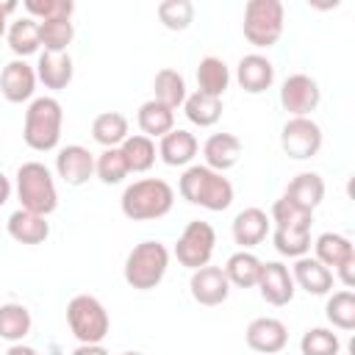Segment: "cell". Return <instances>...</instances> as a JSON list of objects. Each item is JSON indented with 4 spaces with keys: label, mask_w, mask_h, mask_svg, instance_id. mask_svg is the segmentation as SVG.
Wrapping results in <instances>:
<instances>
[{
    "label": "cell",
    "mask_w": 355,
    "mask_h": 355,
    "mask_svg": "<svg viewBox=\"0 0 355 355\" xmlns=\"http://www.w3.org/2000/svg\"><path fill=\"white\" fill-rule=\"evenodd\" d=\"M178 191L186 202L200 205L205 211H225L233 202V183L222 172L208 169L205 164L186 166L178 180Z\"/></svg>",
    "instance_id": "cell-1"
},
{
    "label": "cell",
    "mask_w": 355,
    "mask_h": 355,
    "mask_svg": "<svg viewBox=\"0 0 355 355\" xmlns=\"http://www.w3.org/2000/svg\"><path fill=\"white\" fill-rule=\"evenodd\" d=\"M122 214L133 222H153L172 211L175 205V189L161 178H141L133 180L122 191Z\"/></svg>",
    "instance_id": "cell-2"
},
{
    "label": "cell",
    "mask_w": 355,
    "mask_h": 355,
    "mask_svg": "<svg viewBox=\"0 0 355 355\" xmlns=\"http://www.w3.org/2000/svg\"><path fill=\"white\" fill-rule=\"evenodd\" d=\"M61 125H64L61 103L55 97H36V100H31V105L25 111L22 139L36 153L55 150L61 141Z\"/></svg>",
    "instance_id": "cell-3"
},
{
    "label": "cell",
    "mask_w": 355,
    "mask_h": 355,
    "mask_svg": "<svg viewBox=\"0 0 355 355\" xmlns=\"http://www.w3.org/2000/svg\"><path fill=\"white\" fill-rule=\"evenodd\" d=\"M166 269H169V250H166V244H161L155 239H147V241H139L128 252L122 275H125V283L130 288L150 291V288H155L164 280Z\"/></svg>",
    "instance_id": "cell-4"
},
{
    "label": "cell",
    "mask_w": 355,
    "mask_h": 355,
    "mask_svg": "<svg viewBox=\"0 0 355 355\" xmlns=\"http://www.w3.org/2000/svg\"><path fill=\"white\" fill-rule=\"evenodd\" d=\"M17 197L19 208L39 216H50L58 208V191L50 169L39 161H25L17 169Z\"/></svg>",
    "instance_id": "cell-5"
},
{
    "label": "cell",
    "mask_w": 355,
    "mask_h": 355,
    "mask_svg": "<svg viewBox=\"0 0 355 355\" xmlns=\"http://www.w3.org/2000/svg\"><path fill=\"white\" fill-rule=\"evenodd\" d=\"M283 22H286V11L280 0H250L244 6L241 31L252 47L266 50L277 44V39L283 36Z\"/></svg>",
    "instance_id": "cell-6"
},
{
    "label": "cell",
    "mask_w": 355,
    "mask_h": 355,
    "mask_svg": "<svg viewBox=\"0 0 355 355\" xmlns=\"http://www.w3.org/2000/svg\"><path fill=\"white\" fill-rule=\"evenodd\" d=\"M67 322L72 336L80 344H103V338L111 330V319L105 305L92 294H78L67 305Z\"/></svg>",
    "instance_id": "cell-7"
},
{
    "label": "cell",
    "mask_w": 355,
    "mask_h": 355,
    "mask_svg": "<svg viewBox=\"0 0 355 355\" xmlns=\"http://www.w3.org/2000/svg\"><path fill=\"white\" fill-rule=\"evenodd\" d=\"M214 244H216L214 227L208 222H202V219H194L178 236V241H175V258H178L180 266H186V269L194 272V269L211 263Z\"/></svg>",
    "instance_id": "cell-8"
},
{
    "label": "cell",
    "mask_w": 355,
    "mask_h": 355,
    "mask_svg": "<svg viewBox=\"0 0 355 355\" xmlns=\"http://www.w3.org/2000/svg\"><path fill=\"white\" fill-rule=\"evenodd\" d=\"M322 141H324L322 128L311 116H291L280 130V147L294 161L313 158L322 150Z\"/></svg>",
    "instance_id": "cell-9"
},
{
    "label": "cell",
    "mask_w": 355,
    "mask_h": 355,
    "mask_svg": "<svg viewBox=\"0 0 355 355\" xmlns=\"http://www.w3.org/2000/svg\"><path fill=\"white\" fill-rule=\"evenodd\" d=\"M322 100V89L311 75H288L280 86V105L291 114V116H311V111H316Z\"/></svg>",
    "instance_id": "cell-10"
},
{
    "label": "cell",
    "mask_w": 355,
    "mask_h": 355,
    "mask_svg": "<svg viewBox=\"0 0 355 355\" xmlns=\"http://www.w3.org/2000/svg\"><path fill=\"white\" fill-rule=\"evenodd\" d=\"M255 288H258L261 297H263L269 305H275V308L288 305V302L294 300V291H297L288 266L280 263V261H266V263H261V275H258Z\"/></svg>",
    "instance_id": "cell-11"
},
{
    "label": "cell",
    "mask_w": 355,
    "mask_h": 355,
    "mask_svg": "<svg viewBox=\"0 0 355 355\" xmlns=\"http://www.w3.org/2000/svg\"><path fill=\"white\" fill-rule=\"evenodd\" d=\"M189 291L194 297V302L205 305V308H214V305H222L230 294V283L222 272V266H200L191 272V280H189Z\"/></svg>",
    "instance_id": "cell-12"
},
{
    "label": "cell",
    "mask_w": 355,
    "mask_h": 355,
    "mask_svg": "<svg viewBox=\"0 0 355 355\" xmlns=\"http://www.w3.org/2000/svg\"><path fill=\"white\" fill-rule=\"evenodd\" d=\"M244 341H247V347H250L252 352H258V355H275V352H280V349L286 347L288 330H286V324H283L280 319H275V316H258V319H252V322L247 324Z\"/></svg>",
    "instance_id": "cell-13"
},
{
    "label": "cell",
    "mask_w": 355,
    "mask_h": 355,
    "mask_svg": "<svg viewBox=\"0 0 355 355\" xmlns=\"http://www.w3.org/2000/svg\"><path fill=\"white\" fill-rule=\"evenodd\" d=\"M36 92V69L25 58H14L0 72V94L8 103H25Z\"/></svg>",
    "instance_id": "cell-14"
},
{
    "label": "cell",
    "mask_w": 355,
    "mask_h": 355,
    "mask_svg": "<svg viewBox=\"0 0 355 355\" xmlns=\"http://www.w3.org/2000/svg\"><path fill=\"white\" fill-rule=\"evenodd\" d=\"M55 172L67 186H83L94 175V155L80 144H67L55 155Z\"/></svg>",
    "instance_id": "cell-15"
},
{
    "label": "cell",
    "mask_w": 355,
    "mask_h": 355,
    "mask_svg": "<svg viewBox=\"0 0 355 355\" xmlns=\"http://www.w3.org/2000/svg\"><path fill=\"white\" fill-rule=\"evenodd\" d=\"M236 80L247 94H261L275 83V67L266 55L261 53H250L239 58L236 67Z\"/></svg>",
    "instance_id": "cell-16"
},
{
    "label": "cell",
    "mask_w": 355,
    "mask_h": 355,
    "mask_svg": "<svg viewBox=\"0 0 355 355\" xmlns=\"http://www.w3.org/2000/svg\"><path fill=\"white\" fill-rule=\"evenodd\" d=\"M269 216L266 211L261 208H244L236 214L233 225H230V233H233V241L241 247V250H250V247H258L266 233H269Z\"/></svg>",
    "instance_id": "cell-17"
},
{
    "label": "cell",
    "mask_w": 355,
    "mask_h": 355,
    "mask_svg": "<svg viewBox=\"0 0 355 355\" xmlns=\"http://www.w3.org/2000/svg\"><path fill=\"white\" fill-rule=\"evenodd\" d=\"M291 277H294V286H300L302 291L313 294V297H322L333 288V269H327L324 263H319L316 258H294V266H291Z\"/></svg>",
    "instance_id": "cell-18"
},
{
    "label": "cell",
    "mask_w": 355,
    "mask_h": 355,
    "mask_svg": "<svg viewBox=\"0 0 355 355\" xmlns=\"http://www.w3.org/2000/svg\"><path fill=\"white\" fill-rule=\"evenodd\" d=\"M202 158H205V166L214 169V172H227L239 164L241 158V141L233 136V133H214L205 139L202 144Z\"/></svg>",
    "instance_id": "cell-19"
},
{
    "label": "cell",
    "mask_w": 355,
    "mask_h": 355,
    "mask_svg": "<svg viewBox=\"0 0 355 355\" xmlns=\"http://www.w3.org/2000/svg\"><path fill=\"white\" fill-rule=\"evenodd\" d=\"M72 75H75V67H72V58L69 53H42L39 55V64H36V80L44 83V89H53V92H61L72 83Z\"/></svg>",
    "instance_id": "cell-20"
},
{
    "label": "cell",
    "mask_w": 355,
    "mask_h": 355,
    "mask_svg": "<svg viewBox=\"0 0 355 355\" xmlns=\"http://www.w3.org/2000/svg\"><path fill=\"white\" fill-rule=\"evenodd\" d=\"M197 150H200V144H197L194 133H189L183 128H172L166 136H161V144H158V155L169 166H186V164H191V158L197 155Z\"/></svg>",
    "instance_id": "cell-21"
},
{
    "label": "cell",
    "mask_w": 355,
    "mask_h": 355,
    "mask_svg": "<svg viewBox=\"0 0 355 355\" xmlns=\"http://www.w3.org/2000/svg\"><path fill=\"white\" fill-rule=\"evenodd\" d=\"M8 236L19 244H42L47 236H50V222L47 216H39V214H31L25 208L14 211L8 216Z\"/></svg>",
    "instance_id": "cell-22"
},
{
    "label": "cell",
    "mask_w": 355,
    "mask_h": 355,
    "mask_svg": "<svg viewBox=\"0 0 355 355\" xmlns=\"http://www.w3.org/2000/svg\"><path fill=\"white\" fill-rule=\"evenodd\" d=\"M286 200L300 205L302 211H316V205L324 200V180L316 172H300L288 186H286Z\"/></svg>",
    "instance_id": "cell-23"
},
{
    "label": "cell",
    "mask_w": 355,
    "mask_h": 355,
    "mask_svg": "<svg viewBox=\"0 0 355 355\" xmlns=\"http://www.w3.org/2000/svg\"><path fill=\"white\" fill-rule=\"evenodd\" d=\"M261 258L250 250H239L227 258V263L222 266L225 277L230 286H239V288H255L258 283V275H261Z\"/></svg>",
    "instance_id": "cell-24"
},
{
    "label": "cell",
    "mask_w": 355,
    "mask_h": 355,
    "mask_svg": "<svg viewBox=\"0 0 355 355\" xmlns=\"http://www.w3.org/2000/svg\"><path fill=\"white\" fill-rule=\"evenodd\" d=\"M230 86V69L222 58L216 55H205L197 64V92L211 94V97H222Z\"/></svg>",
    "instance_id": "cell-25"
},
{
    "label": "cell",
    "mask_w": 355,
    "mask_h": 355,
    "mask_svg": "<svg viewBox=\"0 0 355 355\" xmlns=\"http://www.w3.org/2000/svg\"><path fill=\"white\" fill-rule=\"evenodd\" d=\"M139 128H141V136L147 139H161L166 136L172 128H175V111L161 105L158 100H147L139 105V116H136Z\"/></svg>",
    "instance_id": "cell-26"
},
{
    "label": "cell",
    "mask_w": 355,
    "mask_h": 355,
    "mask_svg": "<svg viewBox=\"0 0 355 355\" xmlns=\"http://www.w3.org/2000/svg\"><path fill=\"white\" fill-rule=\"evenodd\" d=\"M128 136H130L128 133V116L119 114V111H103L92 122V139L97 144H103L105 150L108 147H119Z\"/></svg>",
    "instance_id": "cell-27"
},
{
    "label": "cell",
    "mask_w": 355,
    "mask_h": 355,
    "mask_svg": "<svg viewBox=\"0 0 355 355\" xmlns=\"http://www.w3.org/2000/svg\"><path fill=\"white\" fill-rule=\"evenodd\" d=\"M313 250H316V261L324 263L327 269H338L341 263L352 261L355 258V247L347 236L341 233H322L316 241H313Z\"/></svg>",
    "instance_id": "cell-28"
},
{
    "label": "cell",
    "mask_w": 355,
    "mask_h": 355,
    "mask_svg": "<svg viewBox=\"0 0 355 355\" xmlns=\"http://www.w3.org/2000/svg\"><path fill=\"white\" fill-rule=\"evenodd\" d=\"M31 311L22 302H6L0 305V338L8 344H19L31 333Z\"/></svg>",
    "instance_id": "cell-29"
},
{
    "label": "cell",
    "mask_w": 355,
    "mask_h": 355,
    "mask_svg": "<svg viewBox=\"0 0 355 355\" xmlns=\"http://www.w3.org/2000/svg\"><path fill=\"white\" fill-rule=\"evenodd\" d=\"M6 39H8V47L17 58H25V55H33L39 47H42V39H39V22L31 19V17H19L11 22V28L6 31Z\"/></svg>",
    "instance_id": "cell-30"
},
{
    "label": "cell",
    "mask_w": 355,
    "mask_h": 355,
    "mask_svg": "<svg viewBox=\"0 0 355 355\" xmlns=\"http://www.w3.org/2000/svg\"><path fill=\"white\" fill-rule=\"evenodd\" d=\"M153 92H155L153 100H158L161 105H166L172 111L186 103V80H183V75L178 69H169V67L158 69L155 80H153Z\"/></svg>",
    "instance_id": "cell-31"
},
{
    "label": "cell",
    "mask_w": 355,
    "mask_h": 355,
    "mask_svg": "<svg viewBox=\"0 0 355 355\" xmlns=\"http://www.w3.org/2000/svg\"><path fill=\"white\" fill-rule=\"evenodd\" d=\"M183 111H186L189 122H194L200 128H211L222 116V97H211V94H202V92L186 94Z\"/></svg>",
    "instance_id": "cell-32"
},
{
    "label": "cell",
    "mask_w": 355,
    "mask_h": 355,
    "mask_svg": "<svg viewBox=\"0 0 355 355\" xmlns=\"http://www.w3.org/2000/svg\"><path fill=\"white\" fill-rule=\"evenodd\" d=\"M275 250L288 258H302L311 250V225H294V227H275L272 233Z\"/></svg>",
    "instance_id": "cell-33"
},
{
    "label": "cell",
    "mask_w": 355,
    "mask_h": 355,
    "mask_svg": "<svg viewBox=\"0 0 355 355\" xmlns=\"http://www.w3.org/2000/svg\"><path fill=\"white\" fill-rule=\"evenodd\" d=\"M122 155H125V164L130 172H147L153 164H155V144L153 139L136 133V136H128L122 144H119Z\"/></svg>",
    "instance_id": "cell-34"
},
{
    "label": "cell",
    "mask_w": 355,
    "mask_h": 355,
    "mask_svg": "<svg viewBox=\"0 0 355 355\" xmlns=\"http://www.w3.org/2000/svg\"><path fill=\"white\" fill-rule=\"evenodd\" d=\"M324 316H327V322L333 327L352 330L355 327V294L349 288L330 294L327 297V305H324Z\"/></svg>",
    "instance_id": "cell-35"
},
{
    "label": "cell",
    "mask_w": 355,
    "mask_h": 355,
    "mask_svg": "<svg viewBox=\"0 0 355 355\" xmlns=\"http://www.w3.org/2000/svg\"><path fill=\"white\" fill-rule=\"evenodd\" d=\"M94 175H97L105 186H116V183H122V180L130 175L122 150H119V147H108V150H103V153L94 158Z\"/></svg>",
    "instance_id": "cell-36"
},
{
    "label": "cell",
    "mask_w": 355,
    "mask_h": 355,
    "mask_svg": "<svg viewBox=\"0 0 355 355\" xmlns=\"http://www.w3.org/2000/svg\"><path fill=\"white\" fill-rule=\"evenodd\" d=\"M39 39L47 53H67V47L75 39V28L69 19H50L39 22Z\"/></svg>",
    "instance_id": "cell-37"
},
{
    "label": "cell",
    "mask_w": 355,
    "mask_h": 355,
    "mask_svg": "<svg viewBox=\"0 0 355 355\" xmlns=\"http://www.w3.org/2000/svg\"><path fill=\"white\" fill-rule=\"evenodd\" d=\"M341 341L330 327H311L300 338V352L302 355H338Z\"/></svg>",
    "instance_id": "cell-38"
},
{
    "label": "cell",
    "mask_w": 355,
    "mask_h": 355,
    "mask_svg": "<svg viewBox=\"0 0 355 355\" xmlns=\"http://www.w3.org/2000/svg\"><path fill=\"white\" fill-rule=\"evenodd\" d=\"M158 19L166 31H186L194 22V3L191 0H164V3H158Z\"/></svg>",
    "instance_id": "cell-39"
},
{
    "label": "cell",
    "mask_w": 355,
    "mask_h": 355,
    "mask_svg": "<svg viewBox=\"0 0 355 355\" xmlns=\"http://www.w3.org/2000/svg\"><path fill=\"white\" fill-rule=\"evenodd\" d=\"M25 11L36 22H50V19H72L75 3L72 0H25Z\"/></svg>",
    "instance_id": "cell-40"
},
{
    "label": "cell",
    "mask_w": 355,
    "mask_h": 355,
    "mask_svg": "<svg viewBox=\"0 0 355 355\" xmlns=\"http://www.w3.org/2000/svg\"><path fill=\"white\" fill-rule=\"evenodd\" d=\"M269 222H275V227H294V225H311V222H313V214H311V211H302V208H300V205H294L291 200L280 197V200H275V205H272Z\"/></svg>",
    "instance_id": "cell-41"
},
{
    "label": "cell",
    "mask_w": 355,
    "mask_h": 355,
    "mask_svg": "<svg viewBox=\"0 0 355 355\" xmlns=\"http://www.w3.org/2000/svg\"><path fill=\"white\" fill-rule=\"evenodd\" d=\"M336 272H338V277H341V283H344L347 288H352V286H355V258H352V261H347V263H341Z\"/></svg>",
    "instance_id": "cell-42"
},
{
    "label": "cell",
    "mask_w": 355,
    "mask_h": 355,
    "mask_svg": "<svg viewBox=\"0 0 355 355\" xmlns=\"http://www.w3.org/2000/svg\"><path fill=\"white\" fill-rule=\"evenodd\" d=\"M72 355H108V349L103 344H78Z\"/></svg>",
    "instance_id": "cell-43"
},
{
    "label": "cell",
    "mask_w": 355,
    "mask_h": 355,
    "mask_svg": "<svg viewBox=\"0 0 355 355\" xmlns=\"http://www.w3.org/2000/svg\"><path fill=\"white\" fill-rule=\"evenodd\" d=\"M8 197H11V180L0 172V208L8 202Z\"/></svg>",
    "instance_id": "cell-44"
},
{
    "label": "cell",
    "mask_w": 355,
    "mask_h": 355,
    "mask_svg": "<svg viewBox=\"0 0 355 355\" xmlns=\"http://www.w3.org/2000/svg\"><path fill=\"white\" fill-rule=\"evenodd\" d=\"M6 355H39V352H36L33 347H28V344H22V341H19V344H11Z\"/></svg>",
    "instance_id": "cell-45"
},
{
    "label": "cell",
    "mask_w": 355,
    "mask_h": 355,
    "mask_svg": "<svg viewBox=\"0 0 355 355\" xmlns=\"http://www.w3.org/2000/svg\"><path fill=\"white\" fill-rule=\"evenodd\" d=\"M14 11H17V3H14V0H8V3H0V14H3V17L14 14Z\"/></svg>",
    "instance_id": "cell-46"
},
{
    "label": "cell",
    "mask_w": 355,
    "mask_h": 355,
    "mask_svg": "<svg viewBox=\"0 0 355 355\" xmlns=\"http://www.w3.org/2000/svg\"><path fill=\"white\" fill-rule=\"evenodd\" d=\"M3 36H6V17L0 14V39H3Z\"/></svg>",
    "instance_id": "cell-47"
},
{
    "label": "cell",
    "mask_w": 355,
    "mask_h": 355,
    "mask_svg": "<svg viewBox=\"0 0 355 355\" xmlns=\"http://www.w3.org/2000/svg\"><path fill=\"white\" fill-rule=\"evenodd\" d=\"M122 355H141V352H122Z\"/></svg>",
    "instance_id": "cell-48"
}]
</instances>
